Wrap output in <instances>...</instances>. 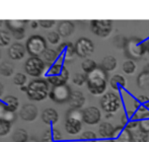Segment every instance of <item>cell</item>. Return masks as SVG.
I'll list each match as a JSON object with an SVG mask.
<instances>
[{"label":"cell","instance_id":"obj_31","mask_svg":"<svg viewBox=\"0 0 149 142\" xmlns=\"http://www.w3.org/2000/svg\"><path fill=\"white\" fill-rule=\"evenodd\" d=\"M113 140H114V142H133L132 131L128 130L126 127H124V129L121 131V133Z\"/></svg>","mask_w":149,"mask_h":142},{"label":"cell","instance_id":"obj_45","mask_svg":"<svg viewBox=\"0 0 149 142\" xmlns=\"http://www.w3.org/2000/svg\"><path fill=\"white\" fill-rule=\"evenodd\" d=\"M136 101H137L141 106H145L149 102V97L146 95H139L137 97H136Z\"/></svg>","mask_w":149,"mask_h":142},{"label":"cell","instance_id":"obj_4","mask_svg":"<svg viewBox=\"0 0 149 142\" xmlns=\"http://www.w3.org/2000/svg\"><path fill=\"white\" fill-rule=\"evenodd\" d=\"M125 55L130 60L139 59L146 53L145 44L140 38L133 37L128 40L127 45L125 47Z\"/></svg>","mask_w":149,"mask_h":142},{"label":"cell","instance_id":"obj_21","mask_svg":"<svg viewBox=\"0 0 149 142\" xmlns=\"http://www.w3.org/2000/svg\"><path fill=\"white\" fill-rule=\"evenodd\" d=\"M115 127L112 123L109 122H102L98 126V134L102 138L104 139H112L114 134Z\"/></svg>","mask_w":149,"mask_h":142},{"label":"cell","instance_id":"obj_14","mask_svg":"<svg viewBox=\"0 0 149 142\" xmlns=\"http://www.w3.org/2000/svg\"><path fill=\"white\" fill-rule=\"evenodd\" d=\"M68 104L72 109H81L85 104V97L80 90H72Z\"/></svg>","mask_w":149,"mask_h":142},{"label":"cell","instance_id":"obj_20","mask_svg":"<svg viewBox=\"0 0 149 142\" xmlns=\"http://www.w3.org/2000/svg\"><path fill=\"white\" fill-rule=\"evenodd\" d=\"M47 81L52 84L53 86H58V85H64L66 84V82L69 79V71L67 68H65V70L61 73L60 75L57 76H51V77H46Z\"/></svg>","mask_w":149,"mask_h":142},{"label":"cell","instance_id":"obj_9","mask_svg":"<svg viewBox=\"0 0 149 142\" xmlns=\"http://www.w3.org/2000/svg\"><path fill=\"white\" fill-rule=\"evenodd\" d=\"M94 52V44L88 38H80L75 43V53L80 58H87Z\"/></svg>","mask_w":149,"mask_h":142},{"label":"cell","instance_id":"obj_17","mask_svg":"<svg viewBox=\"0 0 149 142\" xmlns=\"http://www.w3.org/2000/svg\"><path fill=\"white\" fill-rule=\"evenodd\" d=\"M26 50L20 43H14L8 49V56L12 60H20L26 55Z\"/></svg>","mask_w":149,"mask_h":142},{"label":"cell","instance_id":"obj_24","mask_svg":"<svg viewBox=\"0 0 149 142\" xmlns=\"http://www.w3.org/2000/svg\"><path fill=\"white\" fill-rule=\"evenodd\" d=\"M117 66H118V61H117L116 57L113 55H108L104 57L102 64H100V67L107 72H112V71L116 70Z\"/></svg>","mask_w":149,"mask_h":142},{"label":"cell","instance_id":"obj_42","mask_svg":"<svg viewBox=\"0 0 149 142\" xmlns=\"http://www.w3.org/2000/svg\"><path fill=\"white\" fill-rule=\"evenodd\" d=\"M55 22H56L53 19H41V20H39L40 26L44 29H51L52 26L55 24Z\"/></svg>","mask_w":149,"mask_h":142},{"label":"cell","instance_id":"obj_16","mask_svg":"<svg viewBox=\"0 0 149 142\" xmlns=\"http://www.w3.org/2000/svg\"><path fill=\"white\" fill-rule=\"evenodd\" d=\"M82 129V121L77 120V119H70L66 118L65 122V130L68 134L76 135Z\"/></svg>","mask_w":149,"mask_h":142},{"label":"cell","instance_id":"obj_27","mask_svg":"<svg viewBox=\"0 0 149 142\" xmlns=\"http://www.w3.org/2000/svg\"><path fill=\"white\" fill-rule=\"evenodd\" d=\"M3 104L7 108V110L11 111V112H15L18 109V105H19V102H18L17 97H13V95H6L3 99Z\"/></svg>","mask_w":149,"mask_h":142},{"label":"cell","instance_id":"obj_23","mask_svg":"<svg viewBox=\"0 0 149 142\" xmlns=\"http://www.w3.org/2000/svg\"><path fill=\"white\" fill-rule=\"evenodd\" d=\"M29 22V20H22V19H8L5 20V24L7 26V29L11 33L19 32V31H24L26 24Z\"/></svg>","mask_w":149,"mask_h":142},{"label":"cell","instance_id":"obj_11","mask_svg":"<svg viewBox=\"0 0 149 142\" xmlns=\"http://www.w3.org/2000/svg\"><path fill=\"white\" fill-rule=\"evenodd\" d=\"M58 55H59V62L63 63L64 61L71 60L75 53V45H73L71 42H64L58 47L57 49Z\"/></svg>","mask_w":149,"mask_h":142},{"label":"cell","instance_id":"obj_30","mask_svg":"<svg viewBox=\"0 0 149 142\" xmlns=\"http://www.w3.org/2000/svg\"><path fill=\"white\" fill-rule=\"evenodd\" d=\"M132 138H133V142H148L149 133L144 132L138 128L132 131Z\"/></svg>","mask_w":149,"mask_h":142},{"label":"cell","instance_id":"obj_47","mask_svg":"<svg viewBox=\"0 0 149 142\" xmlns=\"http://www.w3.org/2000/svg\"><path fill=\"white\" fill-rule=\"evenodd\" d=\"M129 121H130V118L127 116V115H126V114L122 115V117H121V124H122V126L126 127L128 123H129Z\"/></svg>","mask_w":149,"mask_h":142},{"label":"cell","instance_id":"obj_36","mask_svg":"<svg viewBox=\"0 0 149 142\" xmlns=\"http://www.w3.org/2000/svg\"><path fill=\"white\" fill-rule=\"evenodd\" d=\"M66 118H70V119H77V120L82 121V111L80 109H72L67 112L66 114ZM83 122V121H82Z\"/></svg>","mask_w":149,"mask_h":142},{"label":"cell","instance_id":"obj_3","mask_svg":"<svg viewBox=\"0 0 149 142\" xmlns=\"http://www.w3.org/2000/svg\"><path fill=\"white\" fill-rule=\"evenodd\" d=\"M122 99L117 93L108 91L100 97V108L107 114H114L117 113L122 108Z\"/></svg>","mask_w":149,"mask_h":142},{"label":"cell","instance_id":"obj_28","mask_svg":"<svg viewBox=\"0 0 149 142\" xmlns=\"http://www.w3.org/2000/svg\"><path fill=\"white\" fill-rule=\"evenodd\" d=\"M12 140L13 142H26L29 140V134L26 129L17 128L12 134Z\"/></svg>","mask_w":149,"mask_h":142},{"label":"cell","instance_id":"obj_8","mask_svg":"<svg viewBox=\"0 0 149 142\" xmlns=\"http://www.w3.org/2000/svg\"><path fill=\"white\" fill-rule=\"evenodd\" d=\"M46 64L40 57H30L24 64V69L29 75L33 77H39L44 73Z\"/></svg>","mask_w":149,"mask_h":142},{"label":"cell","instance_id":"obj_10","mask_svg":"<svg viewBox=\"0 0 149 142\" xmlns=\"http://www.w3.org/2000/svg\"><path fill=\"white\" fill-rule=\"evenodd\" d=\"M102 113L96 106H87L82 111V121L87 125H96L100 122Z\"/></svg>","mask_w":149,"mask_h":142},{"label":"cell","instance_id":"obj_55","mask_svg":"<svg viewBox=\"0 0 149 142\" xmlns=\"http://www.w3.org/2000/svg\"><path fill=\"white\" fill-rule=\"evenodd\" d=\"M145 106H146V109H147V110L149 111V102H148L147 104H146V105H145Z\"/></svg>","mask_w":149,"mask_h":142},{"label":"cell","instance_id":"obj_32","mask_svg":"<svg viewBox=\"0 0 149 142\" xmlns=\"http://www.w3.org/2000/svg\"><path fill=\"white\" fill-rule=\"evenodd\" d=\"M14 72V66L11 62L9 61H4L0 64V74L3 76H10Z\"/></svg>","mask_w":149,"mask_h":142},{"label":"cell","instance_id":"obj_5","mask_svg":"<svg viewBox=\"0 0 149 142\" xmlns=\"http://www.w3.org/2000/svg\"><path fill=\"white\" fill-rule=\"evenodd\" d=\"M26 49L31 57H39L48 49L46 39L39 35L31 36L26 41Z\"/></svg>","mask_w":149,"mask_h":142},{"label":"cell","instance_id":"obj_48","mask_svg":"<svg viewBox=\"0 0 149 142\" xmlns=\"http://www.w3.org/2000/svg\"><path fill=\"white\" fill-rule=\"evenodd\" d=\"M39 22L38 20H31V26L33 29H38V26H39Z\"/></svg>","mask_w":149,"mask_h":142},{"label":"cell","instance_id":"obj_53","mask_svg":"<svg viewBox=\"0 0 149 142\" xmlns=\"http://www.w3.org/2000/svg\"><path fill=\"white\" fill-rule=\"evenodd\" d=\"M113 118V115L112 114H107L106 115V119H111Z\"/></svg>","mask_w":149,"mask_h":142},{"label":"cell","instance_id":"obj_33","mask_svg":"<svg viewBox=\"0 0 149 142\" xmlns=\"http://www.w3.org/2000/svg\"><path fill=\"white\" fill-rule=\"evenodd\" d=\"M136 68H137V66H136V63L134 62V60L128 59L122 64V70L124 71V73H126L128 75H131L133 73H135Z\"/></svg>","mask_w":149,"mask_h":142},{"label":"cell","instance_id":"obj_12","mask_svg":"<svg viewBox=\"0 0 149 142\" xmlns=\"http://www.w3.org/2000/svg\"><path fill=\"white\" fill-rule=\"evenodd\" d=\"M19 116L24 121L31 122L38 117V108L33 104H26L19 111Z\"/></svg>","mask_w":149,"mask_h":142},{"label":"cell","instance_id":"obj_44","mask_svg":"<svg viewBox=\"0 0 149 142\" xmlns=\"http://www.w3.org/2000/svg\"><path fill=\"white\" fill-rule=\"evenodd\" d=\"M126 128H127L128 130H130V131L136 130V129L139 128V121L130 120V121H129V123L127 124V126H126Z\"/></svg>","mask_w":149,"mask_h":142},{"label":"cell","instance_id":"obj_51","mask_svg":"<svg viewBox=\"0 0 149 142\" xmlns=\"http://www.w3.org/2000/svg\"><path fill=\"white\" fill-rule=\"evenodd\" d=\"M3 85L1 84V83H0V97H1L2 95V93H3Z\"/></svg>","mask_w":149,"mask_h":142},{"label":"cell","instance_id":"obj_19","mask_svg":"<svg viewBox=\"0 0 149 142\" xmlns=\"http://www.w3.org/2000/svg\"><path fill=\"white\" fill-rule=\"evenodd\" d=\"M42 60L47 66H52L53 64L57 63L59 61V55H58L57 50L54 49H47L42 54Z\"/></svg>","mask_w":149,"mask_h":142},{"label":"cell","instance_id":"obj_25","mask_svg":"<svg viewBox=\"0 0 149 142\" xmlns=\"http://www.w3.org/2000/svg\"><path fill=\"white\" fill-rule=\"evenodd\" d=\"M15 120H16L15 112H11V111L7 110L5 105L2 102H0V121H6V122L11 124Z\"/></svg>","mask_w":149,"mask_h":142},{"label":"cell","instance_id":"obj_54","mask_svg":"<svg viewBox=\"0 0 149 142\" xmlns=\"http://www.w3.org/2000/svg\"><path fill=\"white\" fill-rule=\"evenodd\" d=\"M102 142H114V140H113V139H107V140H104Z\"/></svg>","mask_w":149,"mask_h":142},{"label":"cell","instance_id":"obj_2","mask_svg":"<svg viewBox=\"0 0 149 142\" xmlns=\"http://www.w3.org/2000/svg\"><path fill=\"white\" fill-rule=\"evenodd\" d=\"M28 86L26 95L31 101H43L49 95L50 83L47 81V79H35L29 83Z\"/></svg>","mask_w":149,"mask_h":142},{"label":"cell","instance_id":"obj_50","mask_svg":"<svg viewBox=\"0 0 149 142\" xmlns=\"http://www.w3.org/2000/svg\"><path fill=\"white\" fill-rule=\"evenodd\" d=\"M28 88H29L28 85H22V86H20V90L24 91V93H28Z\"/></svg>","mask_w":149,"mask_h":142},{"label":"cell","instance_id":"obj_22","mask_svg":"<svg viewBox=\"0 0 149 142\" xmlns=\"http://www.w3.org/2000/svg\"><path fill=\"white\" fill-rule=\"evenodd\" d=\"M110 85L114 90L120 91L125 89L127 85V80L126 78L121 74H115L112 78L110 79Z\"/></svg>","mask_w":149,"mask_h":142},{"label":"cell","instance_id":"obj_1","mask_svg":"<svg viewBox=\"0 0 149 142\" xmlns=\"http://www.w3.org/2000/svg\"><path fill=\"white\" fill-rule=\"evenodd\" d=\"M87 88L93 95H104L108 85V72L100 66H97L94 71L87 74Z\"/></svg>","mask_w":149,"mask_h":142},{"label":"cell","instance_id":"obj_35","mask_svg":"<svg viewBox=\"0 0 149 142\" xmlns=\"http://www.w3.org/2000/svg\"><path fill=\"white\" fill-rule=\"evenodd\" d=\"M72 81L74 84L78 85V86H82L84 83L87 82V74H85V73H76L73 76Z\"/></svg>","mask_w":149,"mask_h":142},{"label":"cell","instance_id":"obj_13","mask_svg":"<svg viewBox=\"0 0 149 142\" xmlns=\"http://www.w3.org/2000/svg\"><path fill=\"white\" fill-rule=\"evenodd\" d=\"M75 31V24L71 20H61L58 24L57 32L61 36V38L70 37Z\"/></svg>","mask_w":149,"mask_h":142},{"label":"cell","instance_id":"obj_57","mask_svg":"<svg viewBox=\"0 0 149 142\" xmlns=\"http://www.w3.org/2000/svg\"><path fill=\"white\" fill-rule=\"evenodd\" d=\"M0 58H1V51H0Z\"/></svg>","mask_w":149,"mask_h":142},{"label":"cell","instance_id":"obj_43","mask_svg":"<svg viewBox=\"0 0 149 142\" xmlns=\"http://www.w3.org/2000/svg\"><path fill=\"white\" fill-rule=\"evenodd\" d=\"M139 129L146 133H149V119L139 121Z\"/></svg>","mask_w":149,"mask_h":142},{"label":"cell","instance_id":"obj_38","mask_svg":"<svg viewBox=\"0 0 149 142\" xmlns=\"http://www.w3.org/2000/svg\"><path fill=\"white\" fill-rule=\"evenodd\" d=\"M13 82L15 85H18V86H22V85H26V76L22 72H18L14 75L13 77Z\"/></svg>","mask_w":149,"mask_h":142},{"label":"cell","instance_id":"obj_40","mask_svg":"<svg viewBox=\"0 0 149 142\" xmlns=\"http://www.w3.org/2000/svg\"><path fill=\"white\" fill-rule=\"evenodd\" d=\"M11 124L6 121H0V136H5L10 132Z\"/></svg>","mask_w":149,"mask_h":142},{"label":"cell","instance_id":"obj_29","mask_svg":"<svg viewBox=\"0 0 149 142\" xmlns=\"http://www.w3.org/2000/svg\"><path fill=\"white\" fill-rule=\"evenodd\" d=\"M81 68H82L83 72L85 74H89L92 71H94L97 68V64L94 61L93 59H90V58H87V59H84L81 63Z\"/></svg>","mask_w":149,"mask_h":142},{"label":"cell","instance_id":"obj_37","mask_svg":"<svg viewBox=\"0 0 149 142\" xmlns=\"http://www.w3.org/2000/svg\"><path fill=\"white\" fill-rule=\"evenodd\" d=\"M11 37L6 31H0V47H6L10 44Z\"/></svg>","mask_w":149,"mask_h":142},{"label":"cell","instance_id":"obj_6","mask_svg":"<svg viewBox=\"0 0 149 142\" xmlns=\"http://www.w3.org/2000/svg\"><path fill=\"white\" fill-rule=\"evenodd\" d=\"M90 28L95 36L107 38L113 32V22L110 19H94L90 24Z\"/></svg>","mask_w":149,"mask_h":142},{"label":"cell","instance_id":"obj_56","mask_svg":"<svg viewBox=\"0 0 149 142\" xmlns=\"http://www.w3.org/2000/svg\"><path fill=\"white\" fill-rule=\"evenodd\" d=\"M2 22H2V20H0V26H2Z\"/></svg>","mask_w":149,"mask_h":142},{"label":"cell","instance_id":"obj_52","mask_svg":"<svg viewBox=\"0 0 149 142\" xmlns=\"http://www.w3.org/2000/svg\"><path fill=\"white\" fill-rule=\"evenodd\" d=\"M26 142H39V141H38L36 138H31V139H29V140L26 141Z\"/></svg>","mask_w":149,"mask_h":142},{"label":"cell","instance_id":"obj_26","mask_svg":"<svg viewBox=\"0 0 149 142\" xmlns=\"http://www.w3.org/2000/svg\"><path fill=\"white\" fill-rule=\"evenodd\" d=\"M137 85L143 90L149 89V70H144L137 76Z\"/></svg>","mask_w":149,"mask_h":142},{"label":"cell","instance_id":"obj_7","mask_svg":"<svg viewBox=\"0 0 149 142\" xmlns=\"http://www.w3.org/2000/svg\"><path fill=\"white\" fill-rule=\"evenodd\" d=\"M71 93H72V90H71L69 85H58V86H53L50 89L49 97L55 103L64 104L69 101Z\"/></svg>","mask_w":149,"mask_h":142},{"label":"cell","instance_id":"obj_41","mask_svg":"<svg viewBox=\"0 0 149 142\" xmlns=\"http://www.w3.org/2000/svg\"><path fill=\"white\" fill-rule=\"evenodd\" d=\"M47 39H48V41L52 44V45H56V44H58L60 42L61 36L58 34V32L53 31V32H50L49 34H48Z\"/></svg>","mask_w":149,"mask_h":142},{"label":"cell","instance_id":"obj_18","mask_svg":"<svg viewBox=\"0 0 149 142\" xmlns=\"http://www.w3.org/2000/svg\"><path fill=\"white\" fill-rule=\"evenodd\" d=\"M62 134L56 128H50L45 131L42 137V142H62Z\"/></svg>","mask_w":149,"mask_h":142},{"label":"cell","instance_id":"obj_34","mask_svg":"<svg viewBox=\"0 0 149 142\" xmlns=\"http://www.w3.org/2000/svg\"><path fill=\"white\" fill-rule=\"evenodd\" d=\"M80 142H97V136L93 131H84L80 135Z\"/></svg>","mask_w":149,"mask_h":142},{"label":"cell","instance_id":"obj_49","mask_svg":"<svg viewBox=\"0 0 149 142\" xmlns=\"http://www.w3.org/2000/svg\"><path fill=\"white\" fill-rule=\"evenodd\" d=\"M144 44H145V49H146V53L149 54V39L145 40L144 41Z\"/></svg>","mask_w":149,"mask_h":142},{"label":"cell","instance_id":"obj_15","mask_svg":"<svg viewBox=\"0 0 149 142\" xmlns=\"http://www.w3.org/2000/svg\"><path fill=\"white\" fill-rule=\"evenodd\" d=\"M58 120H59V115L55 109L48 108L42 113V121L46 125H50V126L55 125L58 122Z\"/></svg>","mask_w":149,"mask_h":142},{"label":"cell","instance_id":"obj_39","mask_svg":"<svg viewBox=\"0 0 149 142\" xmlns=\"http://www.w3.org/2000/svg\"><path fill=\"white\" fill-rule=\"evenodd\" d=\"M127 42H128V40L126 39L125 37L121 36V35L116 36V37H115V39H114L115 46H116L117 48H120V49H125L126 45H127Z\"/></svg>","mask_w":149,"mask_h":142},{"label":"cell","instance_id":"obj_46","mask_svg":"<svg viewBox=\"0 0 149 142\" xmlns=\"http://www.w3.org/2000/svg\"><path fill=\"white\" fill-rule=\"evenodd\" d=\"M12 36H13V38L16 40H22L26 37V32H24V31H19V32L12 33Z\"/></svg>","mask_w":149,"mask_h":142}]
</instances>
